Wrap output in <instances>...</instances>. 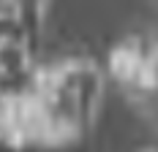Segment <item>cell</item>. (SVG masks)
<instances>
[{"label":"cell","mask_w":158,"mask_h":152,"mask_svg":"<svg viewBox=\"0 0 158 152\" xmlns=\"http://www.w3.org/2000/svg\"><path fill=\"white\" fill-rule=\"evenodd\" d=\"M27 92L47 120L49 147H60L79 138L95 122L104 95V74L93 60L71 57L38 68Z\"/></svg>","instance_id":"1"},{"label":"cell","mask_w":158,"mask_h":152,"mask_svg":"<svg viewBox=\"0 0 158 152\" xmlns=\"http://www.w3.org/2000/svg\"><path fill=\"white\" fill-rule=\"evenodd\" d=\"M147 152H158V150H147Z\"/></svg>","instance_id":"2"}]
</instances>
